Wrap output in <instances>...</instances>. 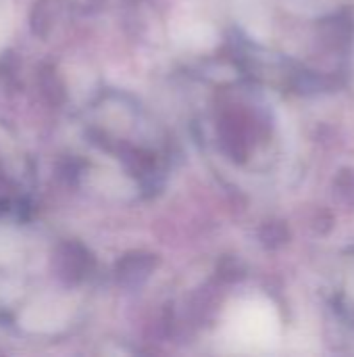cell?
Listing matches in <instances>:
<instances>
[{
  "label": "cell",
  "instance_id": "cell-1",
  "mask_svg": "<svg viewBox=\"0 0 354 357\" xmlns=\"http://www.w3.org/2000/svg\"><path fill=\"white\" fill-rule=\"evenodd\" d=\"M227 335L230 341L240 349H271L280 339V318L273 303L267 299L242 301L227 322Z\"/></svg>",
  "mask_w": 354,
  "mask_h": 357
},
{
  "label": "cell",
  "instance_id": "cell-2",
  "mask_svg": "<svg viewBox=\"0 0 354 357\" xmlns=\"http://www.w3.org/2000/svg\"><path fill=\"white\" fill-rule=\"evenodd\" d=\"M175 36H177V42H182L184 46H192V48H207L215 42L213 27L200 21H188L182 27V31H177Z\"/></svg>",
  "mask_w": 354,
  "mask_h": 357
}]
</instances>
